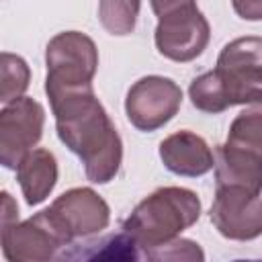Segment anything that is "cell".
I'll use <instances>...</instances> for the list:
<instances>
[{"label": "cell", "instance_id": "6da1fadb", "mask_svg": "<svg viewBox=\"0 0 262 262\" xmlns=\"http://www.w3.org/2000/svg\"><path fill=\"white\" fill-rule=\"evenodd\" d=\"M61 143L80 158L92 184L111 182L123 162V141L92 86L47 92Z\"/></svg>", "mask_w": 262, "mask_h": 262}, {"label": "cell", "instance_id": "7a4b0ae2", "mask_svg": "<svg viewBox=\"0 0 262 262\" xmlns=\"http://www.w3.org/2000/svg\"><path fill=\"white\" fill-rule=\"evenodd\" d=\"M201 217V199L184 186H162L147 194L125 219L123 231L143 250V256L168 244Z\"/></svg>", "mask_w": 262, "mask_h": 262}, {"label": "cell", "instance_id": "3957f363", "mask_svg": "<svg viewBox=\"0 0 262 262\" xmlns=\"http://www.w3.org/2000/svg\"><path fill=\"white\" fill-rule=\"evenodd\" d=\"M149 4L158 16L154 41L160 55L186 63L207 49L211 27L196 0H149Z\"/></svg>", "mask_w": 262, "mask_h": 262}, {"label": "cell", "instance_id": "277c9868", "mask_svg": "<svg viewBox=\"0 0 262 262\" xmlns=\"http://www.w3.org/2000/svg\"><path fill=\"white\" fill-rule=\"evenodd\" d=\"M227 106L262 104V37H239L229 41L213 68Z\"/></svg>", "mask_w": 262, "mask_h": 262}, {"label": "cell", "instance_id": "5b68a950", "mask_svg": "<svg viewBox=\"0 0 262 262\" xmlns=\"http://www.w3.org/2000/svg\"><path fill=\"white\" fill-rule=\"evenodd\" d=\"M45 92L92 86L98 70V49L80 31H63L49 39L45 49Z\"/></svg>", "mask_w": 262, "mask_h": 262}, {"label": "cell", "instance_id": "8992f818", "mask_svg": "<svg viewBox=\"0 0 262 262\" xmlns=\"http://www.w3.org/2000/svg\"><path fill=\"white\" fill-rule=\"evenodd\" d=\"M182 104V88L164 76H143L131 84L125 98L129 123L145 133H151L170 123Z\"/></svg>", "mask_w": 262, "mask_h": 262}, {"label": "cell", "instance_id": "52a82bcc", "mask_svg": "<svg viewBox=\"0 0 262 262\" xmlns=\"http://www.w3.org/2000/svg\"><path fill=\"white\" fill-rule=\"evenodd\" d=\"M70 237L51 217L49 209L16 223L2 225V254L12 262L49 260L59 248L70 246Z\"/></svg>", "mask_w": 262, "mask_h": 262}, {"label": "cell", "instance_id": "ba28073f", "mask_svg": "<svg viewBox=\"0 0 262 262\" xmlns=\"http://www.w3.org/2000/svg\"><path fill=\"white\" fill-rule=\"evenodd\" d=\"M45 108L31 96H20L0 111V164L16 170L43 135Z\"/></svg>", "mask_w": 262, "mask_h": 262}, {"label": "cell", "instance_id": "9c48e42d", "mask_svg": "<svg viewBox=\"0 0 262 262\" xmlns=\"http://www.w3.org/2000/svg\"><path fill=\"white\" fill-rule=\"evenodd\" d=\"M209 217L227 239H256L262 235V196L242 186H217Z\"/></svg>", "mask_w": 262, "mask_h": 262}, {"label": "cell", "instance_id": "30bf717a", "mask_svg": "<svg viewBox=\"0 0 262 262\" xmlns=\"http://www.w3.org/2000/svg\"><path fill=\"white\" fill-rule=\"evenodd\" d=\"M49 213L70 239L100 233L111 221L106 201L88 186L70 188L59 194L49 205Z\"/></svg>", "mask_w": 262, "mask_h": 262}, {"label": "cell", "instance_id": "8fae6325", "mask_svg": "<svg viewBox=\"0 0 262 262\" xmlns=\"http://www.w3.org/2000/svg\"><path fill=\"white\" fill-rule=\"evenodd\" d=\"M160 160L172 174L188 178L203 176L215 168V154L209 143L188 129L176 131L160 143Z\"/></svg>", "mask_w": 262, "mask_h": 262}, {"label": "cell", "instance_id": "7c38bea8", "mask_svg": "<svg viewBox=\"0 0 262 262\" xmlns=\"http://www.w3.org/2000/svg\"><path fill=\"white\" fill-rule=\"evenodd\" d=\"M215 184L242 186L252 192H262V156L227 141L223 145H217Z\"/></svg>", "mask_w": 262, "mask_h": 262}, {"label": "cell", "instance_id": "4fadbf2b", "mask_svg": "<svg viewBox=\"0 0 262 262\" xmlns=\"http://www.w3.org/2000/svg\"><path fill=\"white\" fill-rule=\"evenodd\" d=\"M16 180L20 184L27 205L43 203L57 184V160L45 147L31 149L16 166Z\"/></svg>", "mask_w": 262, "mask_h": 262}, {"label": "cell", "instance_id": "5bb4252c", "mask_svg": "<svg viewBox=\"0 0 262 262\" xmlns=\"http://www.w3.org/2000/svg\"><path fill=\"white\" fill-rule=\"evenodd\" d=\"M141 0H98V18L106 33L125 37L135 31Z\"/></svg>", "mask_w": 262, "mask_h": 262}, {"label": "cell", "instance_id": "9a60e30c", "mask_svg": "<svg viewBox=\"0 0 262 262\" xmlns=\"http://www.w3.org/2000/svg\"><path fill=\"white\" fill-rule=\"evenodd\" d=\"M188 96L194 108L209 113V115H219L229 108L215 70L196 76L188 86Z\"/></svg>", "mask_w": 262, "mask_h": 262}, {"label": "cell", "instance_id": "2e32d148", "mask_svg": "<svg viewBox=\"0 0 262 262\" xmlns=\"http://www.w3.org/2000/svg\"><path fill=\"white\" fill-rule=\"evenodd\" d=\"M227 143L262 156V104L258 108H248L239 113L231 121Z\"/></svg>", "mask_w": 262, "mask_h": 262}, {"label": "cell", "instance_id": "e0dca14e", "mask_svg": "<svg viewBox=\"0 0 262 262\" xmlns=\"http://www.w3.org/2000/svg\"><path fill=\"white\" fill-rule=\"evenodd\" d=\"M0 80H2V92L0 100L2 104H8L25 94L31 80V70L27 61L20 55L2 51L0 55Z\"/></svg>", "mask_w": 262, "mask_h": 262}, {"label": "cell", "instance_id": "ac0fdd59", "mask_svg": "<svg viewBox=\"0 0 262 262\" xmlns=\"http://www.w3.org/2000/svg\"><path fill=\"white\" fill-rule=\"evenodd\" d=\"M147 260H203L205 254L199 248L196 242L192 239H182V237H174L168 244L154 248L145 254Z\"/></svg>", "mask_w": 262, "mask_h": 262}, {"label": "cell", "instance_id": "d6986e66", "mask_svg": "<svg viewBox=\"0 0 262 262\" xmlns=\"http://www.w3.org/2000/svg\"><path fill=\"white\" fill-rule=\"evenodd\" d=\"M231 6L244 20H262V0H231Z\"/></svg>", "mask_w": 262, "mask_h": 262}]
</instances>
